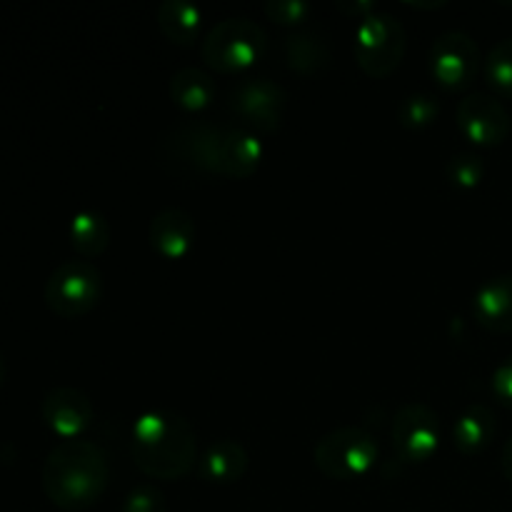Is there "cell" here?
<instances>
[{
  "label": "cell",
  "instance_id": "4fadbf2b",
  "mask_svg": "<svg viewBox=\"0 0 512 512\" xmlns=\"http://www.w3.org/2000/svg\"><path fill=\"white\" fill-rule=\"evenodd\" d=\"M195 220L183 208H165L150 220V248L165 260H183L195 245Z\"/></svg>",
  "mask_w": 512,
  "mask_h": 512
},
{
  "label": "cell",
  "instance_id": "ffe728a7",
  "mask_svg": "<svg viewBox=\"0 0 512 512\" xmlns=\"http://www.w3.org/2000/svg\"><path fill=\"white\" fill-rule=\"evenodd\" d=\"M285 60L295 73L313 75L328 65L330 45L318 33H293L285 38Z\"/></svg>",
  "mask_w": 512,
  "mask_h": 512
},
{
  "label": "cell",
  "instance_id": "cb8c5ba5",
  "mask_svg": "<svg viewBox=\"0 0 512 512\" xmlns=\"http://www.w3.org/2000/svg\"><path fill=\"white\" fill-rule=\"evenodd\" d=\"M313 8L308 0H268L265 15L280 25H300L310 18Z\"/></svg>",
  "mask_w": 512,
  "mask_h": 512
},
{
  "label": "cell",
  "instance_id": "9c48e42d",
  "mask_svg": "<svg viewBox=\"0 0 512 512\" xmlns=\"http://www.w3.org/2000/svg\"><path fill=\"white\" fill-rule=\"evenodd\" d=\"M480 60L478 43L463 30H445L430 45V70L448 90L468 88L478 75Z\"/></svg>",
  "mask_w": 512,
  "mask_h": 512
},
{
  "label": "cell",
  "instance_id": "484cf974",
  "mask_svg": "<svg viewBox=\"0 0 512 512\" xmlns=\"http://www.w3.org/2000/svg\"><path fill=\"white\" fill-rule=\"evenodd\" d=\"M493 393L500 400V405L512 410V355L495 368L493 373Z\"/></svg>",
  "mask_w": 512,
  "mask_h": 512
},
{
  "label": "cell",
  "instance_id": "44dd1931",
  "mask_svg": "<svg viewBox=\"0 0 512 512\" xmlns=\"http://www.w3.org/2000/svg\"><path fill=\"white\" fill-rule=\"evenodd\" d=\"M485 78L498 93L512 98V38L500 40L485 58Z\"/></svg>",
  "mask_w": 512,
  "mask_h": 512
},
{
  "label": "cell",
  "instance_id": "5bb4252c",
  "mask_svg": "<svg viewBox=\"0 0 512 512\" xmlns=\"http://www.w3.org/2000/svg\"><path fill=\"white\" fill-rule=\"evenodd\" d=\"M473 313L483 328L512 333V275L485 280L473 298Z\"/></svg>",
  "mask_w": 512,
  "mask_h": 512
},
{
  "label": "cell",
  "instance_id": "52a82bcc",
  "mask_svg": "<svg viewBox=\"0 0 512 512\" xmlns=\"http://www.w3.org/2000/svg\"><path fill=\"white\" fill-rule=\"evenodd\" d=\"M408 33L390 13H378L360 20L355 33V60L370 78H388L405 58Z\"/></svg>",
  "mask_w": 512,
  "mask_h": 512
},
{
  "label": "cell",
  "instance_id": "e0dca14e",
  "mask_svg": "<svg viewBox=\"0 0 512 512\" xmlns=\"http://www.w3.org/2000/svg\"><path fill=\"white\" fill-rule=\"evenodd\" d=\"M158 28L163 30L165 38L175 45H193L200 35V23H203V13L198 5L188 3V0H163L158 5Z\"/></svg>",
  "mask_w": 512,
  "mask_h": 512
},
{
  "label": "cell",
  "instance_id": "2e32d148",
  "mask_svg": "<svg viewBox=\"0 0 512 512\" xmlns=\"http://www.w3.org/2000/svg\"><path fill=\"white\" fill-rule=\"evenodd\" d=\"M495 433H498V420L493 410L483 403L468 405L453 425L455 448L465 455L483 453L493 443Z\"/></svg>",
  "mask_w": 512,
  "mask_h": 512
},
{
  "label": "cell",
  "instance_id": "ba28073f",
  "mask_svg": "<svg viewBox=\"0 0 512 512\" xmlns=\"http://www.w3.org/2000/svg\"><path fill=\"white\" fill-rule=\"evenodd\" d=\"M285 95L283 85L273 83L270 78H245L235 85L228 93L230 115L240 118L245 130L250 133H275L283 123L285 110Z\"/></svg>",
  "mask_w": 512,
  "mask_h": 512
},
{
  "label": "cell",
  "instance_id": "d6986e66",
  "mask_svg": "<svg viewBox=\"0 0 512 512\" xmlns=\"http://www.w3.org/2000/svg\"><path fill=\"white\" fill-rule=\"evenodd\" d=\"M70 245L78 250L83 258H98L105 253L110 245V223L100 210H80L75 218L70 220Z\"/></svg>",
  "mask_w": 512,
  "mask_h": 512
},
{
  "label": "cell",
  "instance_id": "3957f363",
  "mask_svg": "<svg viewBox=\"0 0 512 512\" xmlns=\"http://www.w3.org/2000/svg\"><path fill=\"white\" fill-rule=\"evenodd\" d=\"M130 453L148 478L178 480L185 478L198 460V435L183 415L148 410L133 423Z\"/></svg>",
  "mask_w": 512,
  "mask_h": 512
},
{
  "label": "cell",
  "instance_id": "ac0fdd59",
  "mask_svg": "<svg viewBox=\"0 0 512 512\" xmlns=\"http://www.w3.org/2000/svg\"><path fill=\"white\" fill-rule=\"evenodd\" d=\"M215 93L218 90H215L213 75L200 68H183L170 78V98L188 113L208 108L215 100Z\"/></svg>",
  "mask_w": 512,
  "mask_h": 512
},
{
  "label": "cell",
  "instance_id": "30bf717a",
  "mask_svg": "<svg viewBox=\"0 0 512 512\" xmlns=\"http://www.w3.org/2000/svg\"><path fill=\"white\" fill-rule=\"evenodd\" d=\"M395 453L405 463H428L440 448V418L423 403H408L393 418Z\"/></svg>",
  "mask_w": 512,
  "mask_h": 512
},
{
  "label": "cell",
  "instance_id": "83f0119b",
  "mask_svg": "<svg viewBox=\"0 0 512 512\" xmlns=\"http://www.w3.org/2000/svg\"><path fill=\"white\" fill-rule=\"evenodd\" d=\"M5 378H8V365H5V360H3V355H0V388H3V383H5Z\"/></svg>",
  "mask_w": 512,
  "mask_h": 512
},
{
  "label": "cell",
  "instance_id": "6da1fadb",
  "mask_svg": "<svg viewBox=\"0 0 512 512\" xmlns=\"http://www.w3.org/2000/svg\"><path fill=\"white\" fill-rule=\"evenodd\" d=\"M160 150L168 160L225 178H248L263 160V143L258 135L243 125H220L208 120H188L170 128L160 140Z\"/></svg>",
  "mask_w": 512,
  "mask_h": 512
},
{
  "label": "cell",
  "instance_id": "9a60e30c",
  "mask_svg": "<svg viewBox=\"0 0 512 512\" xmlns=\"http://www.w3.org/2000/svg\"><path fill=\"white\" fill-rule=\"evenodd\" d=\"M203 480L213 485H233L248 470V450L238 443V440H215L208 450L203 453L198 463Z\"/></svg>",
  "mask_w": 512,
  "mask_h": 512
},
{
  "label": "cell",
  "instance_id": "8992f818",
  "mask_svg": "<svg viewBox=\"0 0 512 512\" xmlns=\"http://www.w3.org/2000/svg\"><path fill=\"white\" fill-rule=\"evenodd\" d=\"M43 298L60 318H80L103 298V273L90 260H65L45 280Z\"/></svg>",
  "mask_w": 512,
  "mask_h": 512
},
{
  "label": "cell",
  "instance_id": "5b68a950",
  "mask_svg": "<svg viewBox=\"0 0 512 512\" xmlns=\"http://www.w3.org/2000/svg\"><path fill=\"white\" fill-rule=\"evenodd\" d=\"M268 35L255 20L228 18L215 23L203 38V60L218 73H240L263 58Z\"/></svg>",
  "mask_w": 512,
  "mask_h": 512
},
{
  "label": "cell",
  "instance_id": "277c9868",
  "mask_svg": "<svg viewBox=\"0 0 512 512\" xmlns=\"http://www.w3.org/2000/svg\"><path fill=\"white\" fill-rule=\"evenodd\" d=\"M380 445L373 433L358 425H343L330 430L315 443V468L330 480H358L375 468Z\"/></svg>",
  "mask_w": 512,
  "mask_h": 512
},
{
  "label": "cell",
  "instance_id": "603a6c76",
  "mask_svg": "<svg viewBox=\"0 0 512 512\" xmlns=\"http://www.w3.org/2000/svg\"><path fill=\"white\" fill-rule=\"evenodd\" d=\"M485 175V163L475 153H458L448 160V180L455 188H475Z\"/></svg>",
  "mask_w": 512,
  "mask_h": 512
},
{
  "label": "cell",
  "instance_id": "7a4b0ae2",
  "mask_svg": "<svg viewBox=\"0 0 512 512\" xmlns=\"http://www.w3.org/2000/svg\"><path fill=\"white\" fill-rule=\"evenodd\" d=\"M110 480L108 455L90 440H63L48 453L40 473L43 493L60 510L80 512L103 498Z\"/></svg>",
  "mask_w": 512,
  "mask_h": 512
},
{
  "label": "cell",
  "instance_id": "7c38bea8",
  "mask_svg": "<svg viewBox=\"0 0 512 512\" xmlns=\"http://www.w3.org/2000/svg\"><path fill=\"white\" fill-rule=\"evenodd\" d=\"M43 413L45 425L53 430L55 435L65 440H75L80 433L90 428L93 423V403L88 395L78 388H53L43 398Z\"/></svg>",
  "mask_w": 512,
  "mask_h": 512
},
{
  "label": "cell",
  "instance_id": "d4e9b609",
  "mask_svg": "<svg viewBox=\"0 0 512 512\" xmlns=\"http://www.w3.org/2000/svg\"><path fill=\"white\" fill-rule=\"evenodd\" d=\"M120 512H165V495L155 485H138L125 495Z\"/></svg>",
  "mask_w": 512,
  "mask_h": 512
},
{
  "label": "cell",
  "instance_id": "4316f807",
  "mask_svg": "<svg viewBox=\"0 0 512 512\" xmlns=\"http://www.w3.org/2000/svg\"><path fill=\"white\" fill-rule=\"evenodd\" d=\"M503 473H505V478L512 483V435L503 448Z\"/></svg>",
  "mask_w": 512,
  "mask_h": 512
},
{
  "label": "cell",
  "instance_id": "8fae6325",
  "mask_svg": "<svg viewBox=\"0 0 512 512\" xmlns=\"http://www.w3.org/2000/svg\"><path fill=\"white\" fill-rule=\"evenodd\" d=\"M460 133L475 145H500L510 133V113L495 95L470 93L458 105Z\"/></svg>",
  "mask_w": 512,
  "mask_h": 512
},
{
  "label": "cell",
  "instance_id": "7402d4cb",
  "mask_svg": "<svg viewBox=\"0 0 512 512\" xmlns=\"http://www.w3.org/2000/svg\"><path fill=\"white\" fill-rule=\"evenodd\" d=\"M438 115H440L438 98L430 93H410L398 108L400 123L410 130L428 128V125H433V120L438 118Z\"/></svg>",
  "mask_w": 512,
  "mask_h": 512
}]
</instances>
